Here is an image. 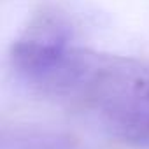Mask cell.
I'll list each match as a JSON object with an SVG mask.
<instances>
[{
	"instance_id": "cell-1",
	"label": "cell",
	"mask_w": 149,
	"mask_h": 149,
	"mask_svg": "<svg viewBox=\"0 0 149 149\" xmlns=\"http://www.w3.org/2000/svg\"><path fill=\"white\" fill-rule=\"evenodd\" d=\"M13 65L44 98L86 114L118 137H149L147 60L72 46L54 26L44 25L16 42Z\"/></svg>"
}]
</instances>
